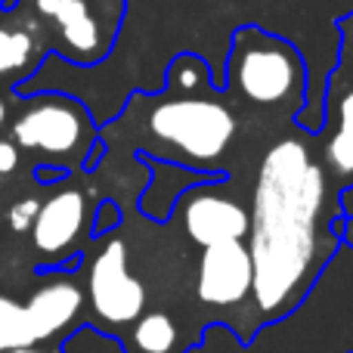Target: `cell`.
Listing matches in <instances>:
<instances>
[{"instance_id": "1", "label": "cell", "mask_w": 353, "mask_h": 353, "mask_svg": "<svg viewBox=\"0 0 353 353\" xmlns=\"http://www.w3.org/2000/svg\"><path fill=\"white\" fill-rule=\"evenodd\" d=\"M323 199V168L307 146L276 143L261 165L251 214V292L263 313L285 310L310 279Z\"/></svg>"}, {"instance_id": "2", "label": "cell", "mask_w": 353, "mask_h": 353, "mask_svg": "<svg viewBox=\"0 0 353 353\" xmlns=\"http://www.w3.org/2000/svg\"><path fill=\"white\" fill-rule=\"evenodd\" d=\"M149 130L195 165H214L236 137V118L214 99H168L149 115Z\"/></svg>"}, {"instance_id": "3", "label": "cell", "mask_w": 353, "mask_h": 353, "mask_svg": "<svg viewBox=\"0 0 353 353\" xmlns=\"http://www.w3.org/2000/svg\"><path fill=\"white\" fill-rule=\"evenodd\" d=\"M301 78L304 72L292 47L257 31L239 34L232 50V81L242 97L257 105H276L298 90Z\"/></svg>"}, {"instance_id": "4", "label": "cell", "mask_w": 353, "mask_h": 353, "mask_svg": "<svg viewBox=\"0 0 353 353\" xmlns=\"http://www.w3.org/2000/svg\"><path fill=\"white\" fill-rule=\"evenodd\" d=\"M87 292L93 313L109 325L137 323L146 313V288L128 270V245L121 239H109L93 257Z\"/></svg>"}, {"instance_id": "5", "label": "cell", "mask_w": 353, "mask_h": 353, "mask_svg": "<svg viewBox=\"0 0 353 353\" xmlns=\"http://www.w3.org/2000/svg\"><path fill=\"white\" fill-rule=\"evenodd\" d=\"M90 128L81 105L68 99H41L25 109L12 124L16 146L34 149L47 155H74L84 149Z\"/></svg>"}, {"instance_id": "6", "label": "cell", "mask_w": 353, "mask_h": 353, "mask_svg": "<svg viewBox=\"0 0 353 353\" xmlns=\"http://www.w3.org/2000/svg\"><path fill=\"white\" fill-rule=\"evenodd\" d=\"M254 282V263L245 242L208 245L199 261V298L211 307L242 304Z\"/></svg>"}, {"instance_id": "7", "label": "cell", "mask_w": 353, "mask_h": 353, "mask_svg": "<svg viewBox=\"0 0 353 353\" xmlns=\"http://www.w3.org/2000/svg\"><path fill=\"white\" fill-rule=\"evenodd\" d=\"M183 226L199 245L242 242L251 232V217L236 199L217 192H192L183 205Z\"/></svg>"}, {"instance_id": "8", "label": "cell", "mask_w": 353, "mask_h": 353, "mask_svg": "<svg viewBox=\"0 0 353 353\" xmlns=\"http://www.w3.org/2000/svg\"><path fill=\"white\" fill-rule=\"evenodd\" d=\"M87 223V201L78 189H62L53 199H47L37 211V220L31 226V242L50 261H59L62 254L78 245Z\"/></svg>"}, {"instance_id": "9", "label": "cell", "mask_w": 353, "mask_h": 353, "mask_svg": "<svg viewBox=\"0 0 353 353\" xmlns=\"http://www.w3.org/2000/svg\"><path fill=\"white\" fill-rule=\"evenodd\" d=\"M81 307H84V292H81V285L74 279L59 276V279L43 282L25 304L34 341H47L56 332L68 329Z\"/></svg>"}, {"instance_id": "10", "label": "cell", "mask_w": 353, "mask_h": 353, "mask_svg": "<svg viewBox=\"0 0 353 353\" xmlns=\"http://www.w3.org/2000/svg\"><path fill=\"white\" fill-rule=\"evenodd\" d=\"M34 3L43 16L56 22L65 50L81 59H93L99 53V22L87 0H34Z\"/></svg>"}, {"instance_id": "11", "label": "cell", "mask_w": 353, "mask_h": 353, "mask_svg": "<svg viewBox=\"0 0 353 353\" xmlns=\"http://www.w3.org/2000/svg\"><path fill=\"white\" fill-rule=\"evenodd\" d=\"M176 323L165 310L143 313L130 329V353H174Z\"/></svg>"}, {"instance_id": "12", "label": "cell", "mask_w": 353, "mask_h": 353, "mask_svg": "<svg viewBox=\"0 0 353 353\" xmlns=\"http://www.w3.org/2000/svg\"><path fill=\"white\" fill-rule=\"evenodd\" d=\"M31 344H37V341L31 335L25 304L0 294V353L16 350V347H31Z\"/></svg>"}, {"instance_id": "13", "label": "cell", "mask_w": 353, "mask_h": 353, "mask_svg": "<svg viewBox=\"0 0 353 353\" xmlns=\"http://www.w3.org/2000/svg\"><path fill=\"white\" fill-rule=\"evenodd\" d=\"M31 50H34V41L25 28H0V74L28 65Z\"/></svg>"}, {"instance_id": "14", "label": "cell", "mask_w": 353, "mask_h": 353, "mask_svg": "<svg viewBox=\"0 0 353 353\" xmlns=\"http://www.w3.org/2000/svg\"><path fill=\"white\" fill-rule=\"evenodd\" d=\"M329 165L335 174L350 176L353 174V140H347L344 134H335L329 143Z\"/></svg>"}, {"instance_id": "15", "label": "cell", "mask_w": 353, "mask_h": 353, "mask_svg": "<svg viewBox=\"0 0 353 353\" xmlns=\"http://www.w3.org/2000/svg\"><path fill=\"white\" fill-rule=\"evenodd\" d=\"M37 211H41V201L37 199H22V201H16V205L10 208L6 220H10V226L16 232H31V226H34V220H37Z\"/></svg>"}, {"instance_id": "16", "label": "cell", "mask_w": 353, "mask_h": 353, "mask_svg": "<svg viewBox=\"0 0 353 353\" xmlns=\"http://www.w3.org/2000/svg\"><path fill=\"white\" fill-rule=\"evenodd\" d=\"M174 81L183 87V90H195V87L205 81V68L195 59H180L174 65Z\"/></svg>"}, {"instance_id": "17", "label": "cell", "mask_w": 353, "mask_h": 353, "mask_svg": "<svg viewBox=\"0 0 353 353\" xmlns=\"http://www.w3.org/2000/svg\"><path fill=\"white\" fill-rule=\"evenodd\" d=\"M16 168H19V149H16V143L0 140V176L12 174Z\"/></svg>"}, {"instance_id": "18", "label": "cell", "mask_w": 353, "mask_h": 353, "mask_svg": "<svg viewBox=\"0 0 353 353\" xmlns=\"http://www.w3.org/2000/svg\"><path fill=\"white\" fill-rule=\"evenodd\" d=\"M338 134L353 140V90L341 99V128H338Z\"/></svg>"}, {"instance_id": "19", "label": "cell", "mask_w": 353, "mask_h": 353, "mask_svg": "<svg viewBox=\"0 0 353 353\" xmlns=\"http://www.w3.org/2000/svg\"><path fill=\"white\" fill-rule=\"evenodd\" d=\"M6 353H47V350H41V347L31 344V347H16V350H6Z\"/></svg>"}, {"instance_id": "20", "label": "cell", "mask_w": 353, "mask_h": 353, "mask_svg": "<svg viewBox=\"0 0 353 353\" xmlns=\"http://www.w3.org/2000/svg\"><path fill=\"white\" fill-rule=\"evenodd\" d=\"M3 118H6V105L0 103V128H3Z\"/></svg>"}]
</instances>
